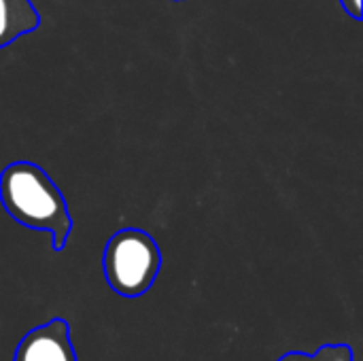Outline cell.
Here are the masks:
<instances>
[{"instance_id":"obj_3","label":"cell","mask_w":363,"mask_h":361,"mask_svg":"<svg viewBox=\"0 0 363 361\" xmlns=\"http://www.w3.org/2000/svg\"><path fill=\"white\" fill-rule=\"evenodd\" d=\"M13 361H79L70 340V326L55 317L45 326L30 330L17 345Z\"/></svg>"},{"instance_id":"obj_4","label":"cell","mask_w":363,"mask_h":361,"mask_svg":"<svg viewBox=\"0 0 363 361\" xmlns=\"http://www.w3.org/2000/svg\"><path fill=\"white\" fill-rule=\"evenodd\" d=\"M40 26V15L32 0H0V49Z\"/></svg>"},{"instance_id":"obj_2","label":"cell","mask_w":363,"mask_h":361,"mask_svg":"<svg viewBox=\"0 0 363 361\" xmlns=\"http://www.w3.org/2000/svg\"><path fill=\"white\" fill-rule=\"evenodd\" d=\"M162 270L157 240L140 228L115 232L102 251V272L108 287L121 298H140L151 291Z\"/></svg>"},{"instance_id":"obj_5","label":"cell","mask_w":363,"mask_h":361,"mask_svg":"<svg viewBox=\"0 0 363 361\" xmlns=\"http://www.w3.org/2000/svg\"><path fill=\"white\" fill-rule=\"evenodd\" d=\"M277 361H355V353L349 345H323L315 353L291 351Z\"/></svg>"},{"instance_id":"obj_6","label":"cell","mask_w":363,"mask_h":361,"mask_svg":"<svg viewBox=\"0 0 363 361\" xmlns=\"http://www.w3.org/2000/svg\"><path fill=\"white\" fill-rule=\"evenodd\" d=\"M340 4L347 15H351L353 19H362V0H340Z\"/></svg>"},{"instance_id":"obj_1","label":"cell","mask_w":363,"mask_h":361,"mask_svg":"<svg viewBox=\"0 0 363 361\" xmlns=\"http://www.w3.org/2000/svg\"><path fill=\"white\" fill-rule=\"evenodd\" d=\"M0 204L19 226L51 236V249L62 251L72 232V217L62 189L34 162L17 160L0 172Z\"/></svg>"}]
</instances>
